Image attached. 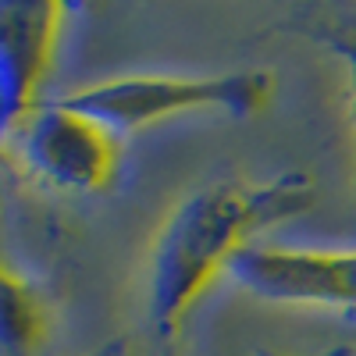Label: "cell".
<instances>
[{
	"label": "cell",
	"mask_w": 356,
	"mask_h": 356,
	"mask_svg": "<svg viewBox=\"0 0 356 356\" xmlns=\"http://www.w3.org/2000/svg\"><path fill=\"white\" fill-rule=\"evenodd\" d=\"M4 328H8V349L11 353H29L33 346H40L43 332H47V314L36 303V296L29 285H22L11 271H8V289H4Z\"/></svg>",
	"instance_id": "obj_6"
},
{
	"label": "cell",
	"mask_w": 356,
	"mask_h": 356,
	"mask_svg": "<svg viewBox=\"0 0 356 356\" xmlns=\"http://www.w3.org/2000/svg\"><path fill=\"white\" fill-rule=\"evenodd\" d=\"M61 29L54 4H0V75H4V125L36 107V89L50 68Z\"/></svg>",
	"instance_id": "obj_5"
},
{
	"label": "cell",
	"mask_w": 356,
	"mask_h": 356,
	"mask_svg": "<svg viewBox=\"0 0 356 356\" xmlns=\"http://www.w3.org/2000/svg\"><path fill=\"white\" fill-rule=\"evenodd\" d=\"M303 33L314 36L317 43L332 47L346 68H349V97H353V125H356V15L339 11V15H314L303 22Z\"/></svg>",
	"instance_id": "obj_7"
},
{
	"label": "cell",
	"mask_w": 356,
	"mask_h": 356,
	"mask_svg": "<svg viewBox=\"0 0 356 356\" xmlns=\"http://www.w3.org/2000/svg\"><path fill=\"white\" fill-rule=\"evenodd\" d=\"M4 136L29 175L65 193H104L122 164V136L65 100L36 104L4 125Z\"/></svg>",
	"instance_id": "obj_3"
},
{
	"label": "cell",
	"mask_w": 356,
	"mask_h": 356,
	"mask_svg": "<svg viewBox=\"0 0 356 356\" xmlns=\"http://www.w3.org/2000/svg\"><path fill=\"white\" fill-rule=\"evenodd\" d=\"M314 207V182L303 171L267 182L218 178L189 193L161 225L150 250V321L171 339L189 307L228 275L235 257L253 246V235Z\"/></svg>",
	"instance_id": "obj_1"
},
{
	"label": "cell",
	"mask_w": 356,
	"mask_h": 356,
	"mask_svg": "<svg viewBox=\"0 0 356 356\" xmlns=\"http://www.w3.org/2000/svg\"><path fill=\"white\" fill-rule=\"evenodd\" d=\"M228 278L260 300L356 310V250L250 246L235 257Z\"/></svg>",
	"instance_id": "obj_4"
},
{
	"label": "cell",
	"mask_w": 356,
	"mask_h": 356,
	"mask_svg": "<svg viewBox=\"0 0 356 356\" xmlns=\"http://www.w3.org/2000/svg\"><path fill=\"white\" fill-rule=\"evenodd\" d=\"M275 97L271 72H225V75H125L61 97L68 107L97 118L118 136H129L171 114L221 111L253 118Z\"/></svg>",
	"instance_id": "obj_2"
}]
</instances>
